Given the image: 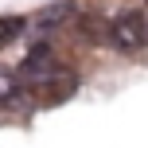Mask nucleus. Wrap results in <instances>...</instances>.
Masks as SVG:
<instances>
[{"label": "nucleus", "mask_w": 148, "mask_h": 148, "mask_svg": "<svg viewBox=\"0 0 148 148\" xmlns=\"http://www.w3.org/2000/svg\"><path fill=\"white\" fill-rule=\"evenodd\" d=\"M70 12H74V4H55V8H47V16H39V23H43V27H51V23H62Z\"/></svg>", "instance_id": "20e7f679"}, {"label": "nucleus", "mask_w": 148, "mask_h": 148, "mask_svg": "<svg viewBox=\"0 0 148 148\" xmlns=\"http://www.w3.org/2000/svg\"><path fill=\"white\" fill-rule=\"evenodd\" d=\"M23 31V16H0V47H8Z\"/></svg>", "instance_id": "f03ea898"}, {"label": "nucleus", "mask_w": 148, "mask_h": 148, "mask_svg": "<svg viewBox=\"0 0 148 148\" xmlns=\"http://www.w3.org/2000/svg\"><path fill=\"white\" fill-rule=\"evenodd\" d=\"M144 43H148V20H144L140 12L113 16V23H109V47L133 55V51H144Z\"/></svg>", "instance_id": "f257e3e1"}, {"label": "nucleus", "mask_w": 148, "mask_h": 148, "mask_svg": "<svg viewBox=\"0 0 148 148\" xmlns=\"http://www.w3.org/2000/svg\"><path fill=\"white\" fill-rule=\"evenodd\" d=\"M16 94H20V78L12 70H0V105H8Z\"/></svg>", "instance_id": "7ed1b4c3"}]
</instances>
